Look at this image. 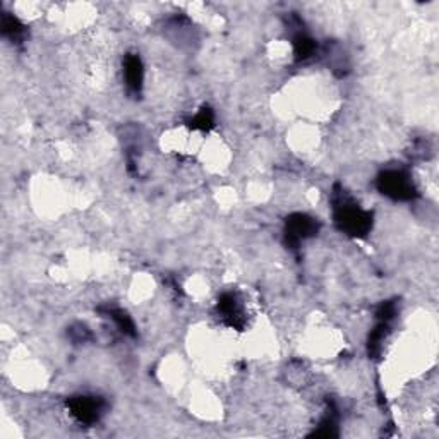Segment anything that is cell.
Instances as JSON below:
<instances>
[{"mask_svg":"<svg viewBox=\"0 0 439 439\" xmlns=\"http://www.w3.org/2000/svg\"><path fill=\"white\" fill-rule=\"evenodd\" d=\"M336 223L350 235H364L371 228V215L355 204H340L335 213Z\"/></svg>","mask_w":439,"mask_h":439,"instance_id":"1","label":"cell"},{"mask_svg":"<svg viewBox=\"0 0 439 439\" xmlns=\"http://www.w3.org/2000/svg\"><path fill=\"white\" fill-rule=\"evenodd\" d=\"M379 191L393 199H412L415 196V189L410 177L400 170H388L379 179Z\"/></svg>","mask_w":439,"mask_h":439,"instance_id":"2","label":"cell"},{"mask_svg":"<svg viewBox=\"0 0 439 439\" xmlns=\"http://www.w3.org/2000/svg\"><path fill=\"white\" fill-rule=\"evenodd\" d=\"M69 407L79 421L86 422V424H91V422L98 421V417H100L101 403L97 398L78 397L74 400H70Z\"/></svg>","mask_w":439,"mask_h":439,"instance_id":"3","label":"cell"},{"mask_svg":"<svg viewBox=\"0 0 439 439\" xmlns=\"http://www.w3.org/2000/svg\"><path fill=\"white\" fill-rule=\"evenodd\" d=\"M316 230V223L312 218L306 215H295L288 220V230L287 235L292 242H299V240L306 239V237L312 235Z\"/></svg>","mask_w":439,"mask_h":439,"instance_id":"4","label":"cell"},{"mask_svg":"<svg viewBox=\"0 0 439 439\" xmlns=\"http://www.w3.org/2000/svg\"><path fill=\"white\" fill-rule=\"evenodd\" d=\"M125 82L132 91L141 89L142 85V64L137 55H129L124 64Z\"/></svg>","mask_w":439,"mask_h":439,"instance_id":"5","label":"cell"},{"mask_svg":"<svg viewBox=\"0 0 439 439\" xmlns=\"http://www.w3.org/2000/svg\"><path fill=\"white\" fill-rule=\"evenodd\" d=\"M316 45L314 42L306 37H299L297 39H295V55H297V58H307L311 57L312 52H314Z\"/></svg>","mask_w":439,"mask_h":439,"instance_id":"6","label":"cell"}]
</instances>
